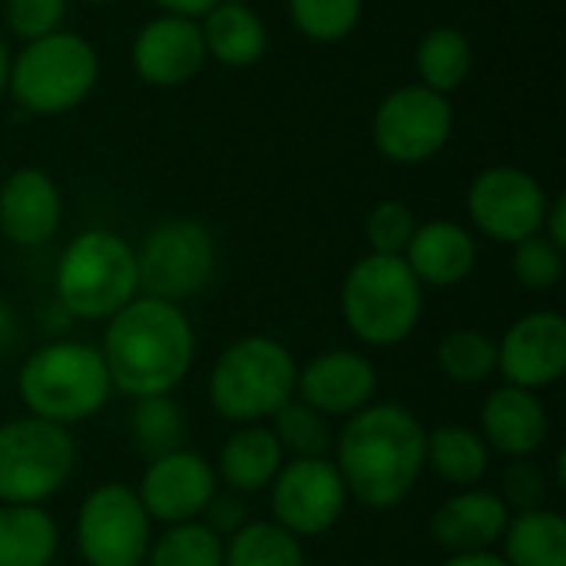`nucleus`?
<instances>
[{"instance_id": "nucleus-18", "label": "nucleus", "mask_w": 566, "mask_h": 566, "mask_svg": "<svg viewBox=\"0 0 566 566\" xmlns=\"http://www.w3.org/2000/svg\"><path fill=\"white\" fill-rule=\"evenodd\" d=\"M63 222V196L50 172L20 166L0 182V235L10 245H46Z\"/></svg>"}, {"instance_id": "nucleus-8", "label": "nucleus", "mask_w": 566, "mask_h": 566, "mask_svg": "<svg viewBox=\"0 0 566 566\" xmlns=\"http://www.w3.org/2000/svg\"><path fill=\"white\" fill-rule=\"evenodd\" d=\"M76 468V441L66 428L40 418L0 424V504L43 507Z\"/></svg>"}, {"instance_id": "nucleus-20", "label": "nucleus", "mask_w": 566, "mask_h": 566, "mask_svg": "<svg viewBox=\"0 0 566 566\" xmlns=\"http://www.w3.org/2000/svg\"><path fill=\"white\" fill-rule=\"evenodd\" d=\"M507 524H511V511L501 501V494L468 488L451 494L434 511L431 534L451 554H478L501 544Z\"/></svg>"}, {"instance_id": "nucleus-9", "label": "nucleus", "mask_w": 566, "mask_h": 566, "mask_svg": "<svg viewBox=\"0 0 566 566\" xmlns=\"http://www.w3.org/2000/svg\"><path fill=\"white\" fill-rule=\"evenodd\" d=\"M139 295L186 302L199 295L216 272V239L196 219H163L136 245Z\"/></svg>"}, {"instance_id": "nucleus-35", "label": "nucleus", "mask_w": 566, "mask_h": 566, "mask_svg": "<svg viewBox=\"0 0 566 566\" xmlns=\"http://www.w3.org/2000/svg\"><path fill=\"white\" fill-rule=\"evenodd\" d=\"M415 229V209L401 199H381L365 219V239L375 255H405Z\"/></svg>"}, {"instance_id": "nucleus-40", "label": "nucleus", "mask_w": 566, "mask_h": 566, "mask_svg": "<svg viewBox=\"0 0 566 566\" xmlns=\"http://www.w3.org/2000/svg\"><path fill=\"white\" fill-rule=\"evenodd\" d=\"M163 13H172V17H186V20H202L216 3L222 0H153Z\"/></svg>"}, {"instance_id": "nucleus-28", "label": "nucleus", "mask_w": 566, "mask_h": 566, "mask_svg": "<svg viewBox=\"0 0 566 566\" xmlns=\"http://www.w3.org/2000/svg\"><path fill=\"white\" fill-rule=\"evenodd\" d=\"M222 566H308L302 541L272 521H249L226 541Z\"/></svg>"}, {"instance_id": "nucleus-43", "label": "nucleus", "mask_w": 566, "mask_h": 566, "mask_svg": "<svg viewBox=\"0 0 566 566\" xmlns=\"http://www.w3.org/2000/svg\"><path fill=\"white\" fill-rule=\"evenodd\" d=\"M10 332H13V312L7 308V302L0 298V342H7L10 338Z\"/></svg>"}, {"instance_id": "nucleus-11", "label": "nucleus", "mask_w": 566, "mask_h": 566, "mask_svg": "<svg viewBox=\"0 0 566 566\" xmlns=\"http://www.w3.org/2000/svg\"><path fill=\"white\" fill-rule=\"evenodd\" d=\"M76 551L90 566H143L153 521L126 484L93 488L76 511Z\"/></svg>"}, {"instance_id": "nucleus-2", "label": "nucleus", "mask_w": 566, "mask_h": 566, "mask_svg": "<svg viewBox=\"0 0 566 566\" xmlns=\"http://www.w3.org/2000/svg\"><path fill=\"white\" fill-rule=\"evenodd\" d=\"M99 355L116 391L129 398L172 395L192 368L196 332L182 305L136 295L106 318Z\"/></svg>"}, {"instance_id": "nucleus-41", "label": "nucleus", "mask_w": 566, "mask_h": 566, "mask_svg": "<svg viewBox=\"0 0 566 566\" xmlns=\"http://www.w3.org/2000/svg\"><path fill=\"white\" fill-rule=\"evenodd\" d=\"M444 566H511L494 551H478V554H451Z\"/></svg>"}, {"instance_id": "nucleus-30", "label": "nucleus", "mask_w": 566, "mask_h": 566, "mask_svg": "<svg viewBox=\"0 0 566 566\" xmlns=\"http://www.w3.org/2000/svg\"><path fill=\"white\" fill-rule=\"evenodd\" d=\"M438 368L458 385H481L497 371V342L481 328H451L438 345Z\"/></svg>"}, {"instance_id": "nucleus-23", "label": "nucleus", "mask_w": 566, "mask_h": 566, "mask_svg": "<svg viewBox=\"0 0 566 566\" xmlns=\"http://www.w3.org/2000/svg\"><path fill=\"white\" fill-rule=\"evenodd\" d=\"M285 464V451L279 444V438L272 434V428L265 424H242L239 431H232L216 458V478H222V484L235 494H259L265 491L275 474Z\"/></svg>"}, {"instance_id": "nucleus-16", "label": "nucleus", "mask_w": 566, "mask_h": 566, "mask_svg": "<svg viewBox=\"0 0 566 566\" xmlns=\"http://www.w3.org/2000/svg\"><path fill=\"white\" fill-rule=\"evenodd\" d=\"M497 371L507 385L544 391L566 371V318L557 312H527L497 342Z\"/></svg>"}, {"instance_id": "nucleus-44", "label": "nucleus", "mask_w": 566, "mask_h": 566, "mask_svg": "<svg viewBox=\"0 0 566 566\" xmlns=\"http://www.w3.org/2000/svg\"><path fill=\"white\" fill-rule=\"evenodd\" d=\"M83 3H93V7H106V3H119V0H83Z\"/></svg>"}, {"instance_id": "nucleus-6", "label": "nucleus", "mask_w": 566, "mask_h": 566, "mask_svg": "<svg viewBox=\"0 0 566 566\" xmlns=\"http://www.w3.org/2000/svg\"><path fill=\"white\" fill-rule=\"evenodd\" d=\"M424 312V285L401 255H361L342 282V318L348 332L375 348L401 345Z\"/></svg>"}, {"instance_id": "nucleus-39", "label": "nucleus", "mask_w": 566, "mask_h": 566, "mask_svg": "<svg viewBox=\"0 0 566 566\" xmlns=\"http://www.w3.org/2000/svg\"><path fill=\"white\" fill-rule=\"evenodd\" d=\"M541 235H547L557 249H564L566 252V199L564 196H554V199H551Z\"/></svg>"}, {"instance_id": "nucleus-24", "label": "nucleus", "mask_w": 566, "mask_h": 566, "mask_svg": "<svg viewBox=\"0 0 566 566\" xmlns=\"http://www.w3.org/2000/svg\"><path fill=\"white\" fill-rule=\"evenodd\" d=\"M474 70V43L464 30L444 23V27H431L418 46H415V73L418 83L451 96L454 90H461L468 83Z\"/></svg>"}, {"instance_id": "nucleus-32", "label": "nucleus", "mask_w": 566, "mask_h": 566, "mask_svg": "<svg viewBox=\"0 0 566 566\" xmlns=\"http://www.w3.org/2000/svg\"><path fill=\"white\" fill-rule=\"evenodd\" d=\"M289 23L312 43H338L361 23L365 0H285Z\"/></svg>"}, {"instance_id": "nucleus-27", "label": "nucleus", "mask_w": 566, "mask_h": 566, "mask_svg": "<svg viewBox=\"0 0 566 566\" xmlns=\"http://www.w3.org/2000/svg\"><path fill=\"white\" fill-rule=\"evenodd\" d=\"M501 547L511 566H566V521L547 507L511 514Z\"/></svg>"}, {"instance_id": "nucleus-5", "label": "nucleus", "mask_w": 566, "mask_h": 566, "mask_svg": "<svg viewBox=\"0 0 566 566\" xmlns=\"http://www.w3.org/2000/svg\"><path fill=\"white\" fill-rule=\"evenodd\" d=\"M99 83V53L76 30L27 40L10 63L7 93L33 116H63L90 99Z\"/></svg>"}, {"instance_id": "nucleus-38", "label": "nucleus", "mask_w": 566, "mask_h": 566, "mask_svg": "<svg viewBox=\"0 0 566 566\" xmlns=\"http://www.w3.org/2000/svg\"><path fill=\"white\" fill-rule=\"evenodd\" d=\"M202 524L226 544L232 534H239L249 521H245V504H242V497L235 494V491H216L212 494V501L206 504V511H202Z\"/></svg>"}, {"instance_id": "nucleus-10", "label": "nucleus", "mask_w": 566, "mask_h": 566, "mask_svg": "<svg viewBox=\"0 0 566 566\" xmlns=\"http://www.w3.org/2000/svg\"><path fill=\"white\" fill-rule=\"evenodd\" d=\"M454 133V106L421 83L391 90L371 116V143L395 166H421L441 156Z\"/></svg>"}, {"instance_id": "nucleus-1", "label": "nucleus", "mask_w": 566, "mask_h": 566, "mask_svg": "<svg viewBox=\"0 0 566 566\" xmlns=\"http://www.w3.org/2000/svg\"><path fill=\"white\" fill-rule=\"evenodd\" d=\"M424 424L401 405L371 401L355 411L335 441V468L348 497L368 511L398 507L424 471Z\"/></svg>"}, {"instance_id": "nucleus-33", "label": "nucleus", "mask_w": 566, "mask_h": 566, "mask_svg": "<svg viewBox=\"0 0 566 566\" xmlns=\"http://www.w3.org/2000/svg\"><path fill=\"white\" fill-rule=\"evenodd\" d=\"M272 434L279 438L282 451H292L295 458H328V451H332L328 418L298 398L285 401L272 415Z\"/></svg>"}, {"instance_id": "nucleus-12", "label": "nucleus", "mask_w": 566, "mask_h": 566, "mask_svg": "<svg viewBox=\"0 0 566 566\" xmlns=\"http://www.w3.org/2000/svg\"><path fill=\"white\" fill-rule=\"evenodd\" d=\"M551 196L544 182L521 166H488L468 186V216L488 239L517 245L544 229Z\"/></svg>"}, {"instance_id": "nucleus-3", "label": "nucleus", "mask_w": 566, "mask_h": 566, "mask_svg": "<svg viewBox=\"0 0 566 566\" xmlns=\"http://www.w3.org/2000/svg\"><path fill=\"white\" fill-rule=\"evenodd\" d=\"M17 395L30 418L70 428L99 415L113 385L99 348L86 342H50L20 365Z\"/></svg>"}, {"instance_id": "nucleus-15", "label": "nucleus", "mask_w": 566, "mask_h": 566, "mask_svg": "<svg viewBox=\"0 0 566 566\" xmlns=\"http://www.w3.org/2000/svg\"><path fill=\"white\" fill-rule=\"evenodd\" d=\"M206 43L199 20L159 13L146 20L129 43L133 73L156 90H176L192 83L206 66Z\"/></svg>"}, {"instance_id": "nucleus-22", "label": "nucleus", "mask_w": 566, "mask_h": 566, "mask_svg": "<svg viewBox=\"0 0 566 566\" xmlns=\"http://www.w3.org/2000/svg\"><path fill=\"white\" fill-rule=\"evenodd\" d=\"M199 30H202L206 56L229 70L255 66L269 50V27H265L262 13L245 0L216 3L199 20Z\"/></svg>"}, {"instance_id": "nucleus-25", "label": "nucleus", "mask_w": 566, "mask_h": 566, "mask_svg": "<svg viewBox=\"0 0 566 566\" xmlns=\"http://www.w3.org/2000/svg\"><path fill=\"white\" fill-rule=\"evenodd\" d=\"M60 547L56 521L33 504H0V566H50Z\"/></svg>"}, {"instance_id": "nucleus-34", "label": "nucleus", "mask_w": 566, "mask_h": 566, "mask_svg": "<svg viewBox=\"0 0 566 566\" xmlns=\"http://www.w3.org/2000/svg\"><path fill=\"white\" fill-rule=\"evenodd\" d=\"M511 272L531 292H551L564 279V249H557L547 235H531L511 245Z\"/></svg>"}, {"instance_id": "nucleus-19", "label": "nucleus", "mask_w": 566, "mask_h": 566, "mask_svg": "<svg viewBox=\"0 0 566 566\" xmlns=\"http://www.w3.org/2000/svg\"><path fill=\"white\" fill-rule=\"evenodd\" d=\"M551 418L537 391L501 385L481 405V438L504 458H531L547 444Z\"/></svg>"}, {"instance_id": "nucleus-21", "label": "nucleus", "mask_w": 566, "mask_h": 566, "mask_svg": "<svg viewBox=\"0 0 566 566\" xmlns=\"http://www.w3.org/2000/svg\"><path fill=\"white\" fill-rule=\"evenodd\" d=\"M401 259L408 262V269L415 272L421 285L451 289V285H461L474 272L478 242L461 222L431 219V222H418Z\"/></svg>"}, {"instance_id": "nucleus-36", "label": "nucleus", "mask_w": 566, "mask_h": 566, "mask_svg": "<svg viewBox=\"0 0 566 566\" xmlns=\"http://www.w3.org/2000/svg\"><path fill=\"white\" fill-rule=\"evenodd\" d=\"M70 0H3V23L17 40H36L63 30Z\"/></svg>"}, {"instance_id": "nucleus-7", "label": "nucleus", "mask_w": 566, "mask_h": 566, "mask_svg": "<svg viewBox=\"0 0 566 566\" xmlns=\"http://www.w3.org/2000/svg\"><path fill=\"white\" fill-rule=\"evenodd\" d=\"M298 365L292 352L269 335L232 342L209 371V405L232 424H259L295 398Z\"/></svg>"}, {"instance_id": "nucleus-42", "label": "nucleus", "mask_w": 566, "mask_h": 566, "mask_svg": "<svg viewBox=\"0 0 566 566\" xmlns=\"http://www.w3.org/2000/svg\"><path fill=\"white\" fill-rule=\"evenodd\" d=\"M10 63H13V50H10L7 36L0 33V96L7 93V83H10Z\"/></svg>"}, {"instance_id": "nucleus-26", "label": "nucleus", "mask_w": 566, "mask_h": 566, "mask_svg": "<svg viewBox=\"0 0 566 566\" xmlns=\"http://www.w3.org/2000/svg\"><path fill=\"white\" fill-rule=\"evenodd\" d=\"M424 468L454 488H474L491 468V448L484 444L481 431L468 424H441L428 431Z\"/></svg>"}, {"instance_id": "nucleus-37", "label": "nucleus", "mask_w": 566, "mask_h": 566, "mask_svg": "<svg viewBox=\"0 0 566 566\" xmlns=\"http://www.w3.org/2000/svg\"><path fill=\"white\" fill-rule=\"evenodd\" d=\"M544 497H547L544 471L531 458H514L504 471V491H501V501L507 504V511L511 514L537 511L544 507Z\"/></svg>"}, {"instance_id": "nucleus-17", "label": "nucleus", "mask_w": 566, "mask_h": 566, "mask_svg": "<svg viewBox=\"0 0 566 566\" xmlns=\"http://www.w3.org/2000/svg\"><path fill=\"white\" fill-rule=\"evenodd\" d=\"M375 391L378 368L352 348L315 355L295 378V398L325 418H352L375 401Z\"/></svg>"}, {"instance_id": "nucleus-4", "label": "nucleus", "mask_w": 566, "mask_h": 566, "mask_svg": "<svg viewBox=\"0 0 566 566\" xmlns=\"http://www.w3.org/2000/svg\"><path fill=\"white\" fill-rule=\"evenodd\" d=\"M56 305L80 322H106L139 295L136 245L113 229L73 235L53 275Z\"/></svg>"}, {"instance_id": "nucleus-31", "label": "nucleus", "mask_w": 566, "mask_h": 566, "mask_svg": "<svg viewBox=\"0 0 566 566\" xmlns=\"http://www.w3.org/2000/svg\"><path fill=\"white\" fill-rule=\"evenodd\" d=\"M226 544L202 524H169L159 537H153L143 566H222Z\"/></svg>"}, {"instance_id": "nucleus-14", "label": "nucleus", "mask_w": 566, "mask_h": 566, "mask_svg": "<svg viewBox=\"0 0 566 566\" xmlns=\"http://www.w3.org/2000/svg\"><path fill=\"white\" fill-rule=\"evenodd\" d=\"M216 491H219V478L212 461L202 458L199 451L179 448L146 464L136 494L149 521L169 527V524L199 521Z\"/></svg>"}, {"instance_id": "nucleus-29", "label": "nucleus", "mask_w": 566, "mask_h": 566, "mask_svg": "<svg viewBox=\"0 0 566 566\" xmlns=\"http://www.w3.org/2000/svg\"><path fill=\"white\" fill-rule=\"evenodd\" d=\"M182 438H186V418L169 395L136 398V408L129 415V441L136 454H143L146 461L163 458L169 451H179Z\"/></svg>"}, {"instance_id": "nucleus-13", "label": "nucleus", "mask_w": 566, "mask_h": 566, "mask_svg": "<svg viewBox=\"0 0 566 566\" xmlns=\"http://www.w3.org/2000/svg\"><path fill=\"white\" fill-rule=\"evenodd\" d=\"M269 488L272 524H279L298 541L328 534L348 507V491L342 484L335 461L328 458L285 461Z\"/></svg>"}]
</instances>
